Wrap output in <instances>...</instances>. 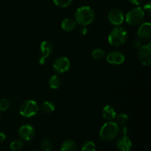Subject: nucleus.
I'll return each mask as SVG.
<instances>
[{
  "label": "nucleus",
  "mask_w": 151,
  "mask_h": 151,
  "mask_svg": "<svg viewBox=\"0 0 151 151\" xmlns=\"http://www.w3.org/2000/svg\"><path fill=\"white\" fill-rule=\"evenodd\" d=\"M128 1H129L131 4H134V5H136V6L139 5V4L142 3V0H128Z\"/></svg>",
  "instance_id": "30"
},
{
  "label": "nucleus",
  "mask_w": 151,
  "mask_h": 151,
  "mask_svg": "<svg viewBox=\"0 0 151 151\" xmlns=\"http://www.w3.org/2000/svg\"><path fill=\"white\" fill-rule=\"evenodd\" d=\"M115 119H116V122H116L118 125H125V124L128 122L129 117H128V116L126 114L121 113L116 115Z\"/></svg>",
  "instance_id": "19"
},
{
  "label": "nucleus",
  "mask_w": 151,
  "mask_h": 151,
  "mask_svg": "<svg viewBox=\"0 0 151 151\" xmlns=\"http://www.w3.org/2000/svg\"><path fill=\"white\" fill-rule=\"evenodd\" d=\"M77 23L75 22V21H74L72 19H65L62 21L61 22V28L66 32H70L72 31L73 29H75V28L76 27Z\"/></svg>",
  "instance_id": "15"
},
{
  "label": "nucleus",
  "mask_w": 151,
  "mask_h": 151,
  "mask_svg": "<svg viewBox=\"0 0 151 151\" xmlns=\"http://www.w3.org/2000/svg\"><path fill=\"white\" fill-rule=\"evenodd\" d=\"M102 115H103V117L106 120L112 121L113 119H115L116 112L113 106H110V105H107L103 109Z\"/></svg>",
  "instance_id": "14"
},
{
  "label": "nucleus",
  "mask_w": 151,
  "mask_h": 151,
  "mask_svg": "<svg viewBox=\"0 0 151 151\" xmlns=\"http://www.w3.org/2000/svg\"><path fill=\"white\" fill-rule=\"evenodd\" d=\"M116 148L119 151H131L132 149V142L128 136H122L118 139L116 143Z\"/></svg>",
  "instance_id": "12"
},
{
  "label": "nucleus",
  "mask_w": 151,
  "mask_h": 151,
  "mask_svg": "<svg viewBox=\"0 0 151 151\" xmlns=\"http://www.w3.org/2000/svg\"><path fill=\"white\" fill-rule=\"evenodd\" d=\"M128 132H129V130L127 127H123L121 129H119V133H121L122 136H128Z\"/></svg>",
  "instance_id": "28"
},
{
  "label": "nucleus",
  "mask_w": 151,
  "mask_h": 151,
  "mask_svg": "<svg viewBox=\"0 0 151 151\" xmlns=\"http://www.w3.org/2000/svg\"><path fill=\"white\" fill-rule=\"evenodd\" d=\"M78 146L76 143L72 139H67L62 143L60 146L61 151H77Z\"/></svg>",
  "instance_id": "16"
},
{
  "label": "nucleus",
  "mask_w": 151,
  "mask_h": 151,
  "mask_svg": "<svg viewBox=\"0 0 151 151\" xmlns=\"http://www.w3.org/2000/svg\"><path fill=\"white\" fill-rule=\"evenodd\" d=\"M35 131L33 127L30 125H24L19 129V136L22 140L30 141L35 137Z\"/></svg>",
  "instance_id": "10"
},
{
  "label": "nucleus",
  "mask_w": 151,
  "mask_h": 151,
  "mask_svg": "<svg viewBox=\"0 0 151 151\" xmlns=\"http://www.w3.org/2000/svg\"><path fill=\"white\" fill-rule=\"evenodd\" d=\"M60 84H61V80L58 75H53L49 81V86L52 89H58L60 86Z\"/></svg>",
  "instance_id": "18"
},
{
  "label": "nucleus",
  "mask_w": 151,
  "mask_h": 151,
  "mask_svg": "<svg viewBox=\"0 0 151 151\" xmlns=\"http://www.w3.org/2000/svg\"><path fill=\"white\" fill-rule=\"evenodd\" d=\"M79 32L83 35H85L88 33V29L86 27V26H82L79 29Z\"/></svg>",
  "instance_id": "29"
},
{
  "label": "nucleus",
  "mask_w": 151,
  "mask_h": 151,
  "mask_svg": "<svg viewBox=\"0 0 151 151\" xmlns=\"http://www.w3.org/2000/svg\"><path fill=\"white\" fill-rule=\"evenodd\" d=\"M10 149L13 151H18L23 147V142L21 139H14L10 145Z\"/></svg>",
  "instance_id": "21"
},
{
  "label": "nucleus",
  "mask_w": 151,
  "mask_h": 151,
  "mask_svg": "<svg viewBox=\"0 0 151 151\" xmlns=\"http://www.w3.org/2000/svg\"><path fill=\"white\" fill-rule=\"evenodd\" d=\"M81 151H96V145L93 142L87 141L81 145Z\"/></svg>",
  "instance_id": "20"
},
{
  "label": "nucleus",
  "mask_w": 151,
  "mask_h": 151,
  "mask_svg": "<svg viewBox=\"0 0 151 151\" xmlns=\"http://www.w3.org/2000/svg\"><path fill=\"white\" fill-rule=\"evenodd\" d=\"M119 127L113 121L106 122L100 130V137L102 140L110 142L115 139L119 134Z\"/></svg>",
  "instance_id": "2"
},
{
  "label": "nucleus",
  "mask_w": 151,
  "mask_h": 151,
  "mask_svg": "<svg viewBox=\"0 0 151 151\" xmlns=\"http://www.w3.org/2000/svg\"><path fill=\"white\" fill-rule=\"evenodd\" d=\"M145 15V14L142 7H134L126 14L125 21L131 26H138L141 24L144 21Z\"/></svg>",
  "instance_id": "4"
},
{
  "label": "nucleus",
  "mask_w": 151,
  "mask_h": 151,
  "mask_svg": "<svg viewBox=\"0 0 151 151\" xmlns=\"http://www.w3.org/2000/svg\"><path fill=\"white\" fill-rule=\"evenodd\" d=\"M125 60V55L119 51L111 52L106 56V60L110 64L120 65L124 63Z\"/></svg>",
  "instance_id": "11"
},
{
  "label": "nucleus",
  "mask_w": 151,
  "mask_h": 151,
  "mask_svg": "<svg viewBox=\"0 0 151 151\" xmlns=\"http://www.w3.org/2000/svg\"><path fill=\"white\" fill-rule=\"evenodd\" d=\"M6 139V135L4 133L1 132V131H0V142H4V140H5Z\"/></svg>",
  "instance_id": "31"
},
{
  "label": "nucleus",
  "mask_w": 151,
  "mask_h": 151,
  "mask_svg": "<svg viewBox=\"0 0 151 151\" xmlns=\"http://www.w3.org/2000/svg\"><path fill=\"white\" fill-rule=\"evenodd\" d=\"M70 68V61L66 57H59L53 63V69L58 74H63Z\"/></svg>",
  "instance_id": "7"
},
{
  "label": "nucleus",
  "mask_w": 151,
  "mask_h": 151,
  "mask_svg": "<svg viewBox=\"0 0 151 151\" xmlns=\"http://www.w3.org/2000/svg\"><path fill=\"white\" fill-rule=\"evenodd\" d=\"M108 19H109V22L113 25L119 26V25L123 23L125 16H124L122 10L117 8H114L109 12Z\"/></svg>",
  "instance_id": "9"
},
{
  "label": "nucleus",
  "mask_w": 151,
  "mask_h": 151,
  "mask_svg": "<svg viewBox=\"0 0 151 151\" xmlns=\"http://www.w3.org/2000/svg\"><path fill=\"white\" fill-rule=\"evenodd\" d=\"M145 14H147V16H150L151 14V4L150 3H147L144 5L142 8Z\"/></svg>",
  "instance_id": "27"
},
{
  "label": "nucleus",
  "mask_w": 151,
  "mask_h": 151,
  "mask_svg": "<svg viewBox=\"0 0 151 151\" xmlns=\"http://www.w3.org/2000/svg\"><path fill=\"white\" fill-rule=\"evenodd\" d=\"M128 32L120 26H116L111 29L109 35V43L113 47H120L126 42Z\"/></svg>",
  "instance_id": "3"
},
{
  "label": "nucleus",
  "mask_w": 151,
  "mask_h": 151,
  "mask_svg": "<svg viewBox=\"0 0 151 151\" xmlns=\"http://www.w3.org/2000/svg\"><path fill=\"white\" fill-rule=\"evenodd\" d=\"M105 54H106V52H105L104 50L100 48L95 49L91 52V55L96 60H100V59H102L104 57Z\"/></svg>",
  "instance_id": "22"
},
{
  "label": "nucleus",
  "mask_w": 151,
  "mask_h": 151,
  "mask_svg": "<svg viewBox=\"0 0 151 151\" xmlns=\"http://www.w3.org/2000/svg\"><path fill=\"white\" fill-rule=\"evenodd\" d=\"M10 102L7 99H1L0 100V111H5L9 109Z\"/></svg>",
  "instance_id": "25"
},
{
  "label": "nucleus",
  "mask_w": 151,
  "mask_h": 151,
  "mask_svg": "<svg viewBox=\"0 0 151 151\" xmlns=\"http://www.w3.org/2000/svg\"><path fill=\"white\" fill-rule=\"evenodd\" d=\"M40 50H41V58H39L38 62H39L40 64L44 65L52 52V44L47 41H43L40 46Z\"/></svg>",
  "instance_id": "8"
},
{
  "label": "nucleus",
  "mask_w": 151,
  "mask_h": 151,
  "mask_svg": "<svg viewBox=\"0 0 151 151\" xmlns=\"http://www.w3.org/2000/svg\"><path fill=\"white\" fill-rule=\"evenodd\" d=\"M0 119H1V114H0Z\"/></svg>",
  "instance_id": "33"
},
{
  "label": "nucleus",
  "mask_w": 151,
  "mask_h": 151,
  "mask_svg": "<svg viewBox=\"0 0 151 151\" xmlns=\"http://www.w3.org/2000/svg\"><path fill=\"white\" fill-rule=\"evenodd\" d=\"M31 151H40V150H31Z\"/></svg>",
  "instance_id": "32"
},
{
  "label": "nucleus",
  "mask_w": 151,
  "mask_h": 151,
  "mask_svg": "<svg viewBox=\"0 0 151 151\" xmlns=\"http://www.w3.org/2000/svg\"><path fill=\"white\" fill-rule=\"evenodd\" d=\"M142 45H143L142 41L141 38H139V37L136 38L134 40V41H133V46H134V47L137 49H139V47H141Z\"/></svg>",
  "instance_id": "26"
},
{
  "label": "nucleus",
  "mask_w": 151,
  "mask_h": 151,
  "mask_svg": "<svg viewBox=\"0 0 151 151\" xmlns=\"http://www.w3.org/2000/svg\"><path fill=\"white\" fill-rule=\"evenodd\" d=\"M41 147L44 151H51L52 149V143L48 139H43L41 143Z\"/></svg>",
  "instance_id": "23"
},
{
  "label": "nucleus",
  "mask_w": 151,
  "mask_h": 151,
  "mask_svg": "<svg viewBox=\"0 0 151 151\" xmlns=\"http://www.w3.org/2000/svg\"><path fill=\"white\" fill-rule=\"evenodd\" d=\"M55 106L54 103L50 101L44 102L40 106V110L44 114H47L52 113L55 111Z\"/></svg>",
  "instance_id": "17"
},
{
  "label": "nucleus",
  "mask_w": 151,
  "mask_h": 151,
  "mask_svg": "<svg viewBox=\"0 0 151 151\" xmlns=\"http://www.w3.org/2000/svg\"><path fill=\"white\" fill-rule=\"evenodd\" d=\"M138 57L140 62L145 66L151 64V44H147L142 45L138 49Z\"/></svg>",
  "instance_id": "6"
},
{
  "label": "nucleus",
  "mask_w": 151,
  "mask_h": 151,
  "mask_svg": "<svg viewBox=\"0 0 151 151\" xmlns=\"http://www.w3.org/2000/svg\"><path fill=\"white\" fill-rule=\"evenodd\" d=\"M75 22L81 26H87L94 22L95 13L88 6H82L77 9L75 13Z\"/></svg>",
  "instance_id": "1"
},
{
  "label": "nucleus",
  "mask_w": 151,
  "mask_h": 151,
  "mask_svg": "<svg viewBox=\"0 0 151 151\" xmlns=\"http://www.w3.org/2000/svg\"><path fill=\"white\" fill-rule=\"evenodd\" d=\"M137 35L141 39H150L151 37L150 22H142L137 30Z\"/></svg>",
  "instance_id": "13"
},
{
  "label": "nucleus",
  "mask_w": 151,
  "mask_h": 151,
  "mask_svg": "<svg viewBox=\"0 0 151 151\" xmlns=\"http://www.w3.org/2000/svg\"><path fill=\"white\" fill-rule=\"evenodd\" d=\"M38 111V106L34 100H26L20 106L19 113L23 117L30 118L35 116Z\"/></svg>",
  "instance_id": "5"
},
{
  "label": "nucleus",
  "mask_w": 151,
  "mask_h": 151,
  "mask_svg": "<svg viewBox=\"0 0 151 151\" xmlns=\"http://www.w3.org/2000/svg\"><path fill=\"white\" fill-rule=\"evenodd\" d=\"M72 0H53L56 6L60 7H66L72 3Z\"/></svg>",
  "instance_id": "24"
}]
</instances>
